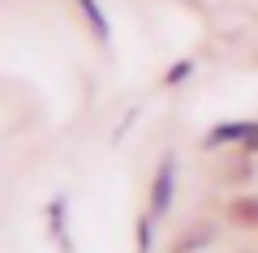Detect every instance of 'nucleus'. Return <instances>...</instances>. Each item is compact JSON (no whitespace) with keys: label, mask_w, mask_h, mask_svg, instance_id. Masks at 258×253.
I'll list each match as a JSON object with an SVG mask.
<instances>
[{"label":"nucleus","mask_w":258,"mask_h":253,"mask_svg":"<svg viewBox=\"0 0 258 253\" xmlns=\"http://www.w3.org/2000/svg\"><path fill=\"white\" fill-rule=\"evenodd\" d=\"M245 150H254V154H258V125H254V133L245 137Z\"/></svg>","instance_id":"obj_5"},{"label":"nucleus","mask_w":258,"mask_h":253,"mask_svg":"<svg viewBox=\"0 0 258 253\" xmlns=\"http://www.w3.org/2000/svg\"><path fill=\"white\" fill-rule=\"evenodd\" d=\"M78 5H82V13H86V22H91V30H95L99 39H108V18L99 13V5H95V0H78Z\"/></svg>","instance_id":"obj_4"},{"label":"nucleus","mask_w":258,"mask_h":253,"mask_svg":"<svg viewBox=\"0 0 258 253\" xmlns=\"http://www.w3.org/2000/svg\"><path fill=\"white\" fill-rule=\"evenodd\" d=\"M172 185H176V159L164 154L159 159V172H155V185H151V219L168 215V206H172Z\"/></svg>","instance_id":"obj_1"},{"label":"nucleus","mask_w":258,"mask_h":253,"mask_svg":"<svg viewBox=\"0 0 258 253\" xmlns=\"http://www.w3.org/2000/svg\"><path fill=\"white\" fill-rule=\"evenodd\" d=\"M249 133H254V125H237V120H228V125H215V133L207 137V146H220V142H245Z\"/></svg>","instance_id":"obj_2"},{"label":"nucleus","mask_w":258,"mask_h":253,"mask_svg":"<svg viewBox=\"0 0 258 253\" xmlns=\"http://www.w3.org/2000/svg\"><path fill=\"white\" fill-rule=\"evenodd\" d=\"M232 219H237V223H258V198L254 193L232 202Z\"/></svg>","instance_id":"obj_3"}]
</instances>
